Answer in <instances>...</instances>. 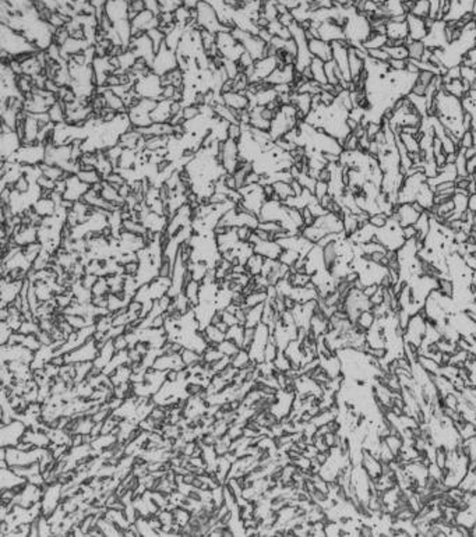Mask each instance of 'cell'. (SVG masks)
<instances>
[{"label":"cell","mask_w":476,"mask_h":537,"mask_svg":"<svg viewBox=\"0 0 476 537\" xmlns=\"http://www.w3.org/2000/svg\"><path fill=\"white\" fill-rule=\"evenodd\" d=\"M344 32H345L347 41L352 46L362 45L373 34V28H371V22H370L369 17L360 13V11H355L354 14L349 15V18L345 22Z\"/></svg>","instance_id":"1"},{"label":"cell","mask_w":476,"mask_h":537,"mask_svg":"<svg viewBox=\"0 0 476 537\" xmlns=\"http://www.w3.org/2000/svg\"><path fill=\"white\" fill-rule=\"evenodd\" d=\"M158 101L156 99L141 98L134 106L128 109V119L131 121V126L134 128L148 127L152 124L151 112L155 109Z\"/></svg>","instance_id":"2"},{"label":"cell","mask_w":476,"mask_h":537,"mask_svg":"<svg viewBox=\"0 0 476 537\" xmlns=\"http://www.w3.org/2000/svg\"><path fill=\"white\" fill-rule=\"evenodd\" d=\"M218 161L227 170V173H235L238 168L240 166V151H239V141H235L228 138L225 141H221L220 152H218Z\"/></svg>","instance_id":"3"},{"label":"cell","mask_w":476,"mask_h":537,"mask_svg":"<svg viewBox=\"0 0 476 537\" xmlns=\"http://www.w3.org/2000/svg\"><path fill=\"white\" fill-rule=\"evenodd\" d=\"M196 8H197V24L200 28L211 31L214 34H218L221 31H231L221 22L215 8L210 3H207L206 0L200 1Z\"/></svg>","instance_id":"4"},{"label":"cell","mask_w":476,"mask_h":537,"mask_svg":"<svg viewBox=\"0 0 476 537\" xmlns=\"http://www.w3.org/2000/svg\"><path fill=\"white\" fill-rule=\"evenodd\" d=\"M134 91L141 97V98L149 99H162V83H161V76L155 74L154 71H151L149 74L141 77L134 84Z\"/></svg>","instance_id":"5"},{"label":"cell","mask_w":476,"mask_h":537,"mask_svg":"<svg viewBox=\"0 0 476 537\" xmlns=\"http://www.w3.org/2000/svg\"><path fill=\"white\" fill-rule=\"evenodd\" d=\"M152 71L158 76H164L169 71L178 69V55L176 50L171 49L166 43L161 46V49L156 52L154 63H152Z\"/></svg>","instance_id":"6"},{"label":"cell","mask_w":476,"mask_h":537,"mask_svg":"<svg viewBox=\"0 0 476 537\" xmlns=\"http://www.w3.org/2000/svg\"><path fill=\"white\" fill-rule=\"evenodd\" d=\"M22 140L17 131L1 123V134H0V151H1V161H7L8 158L17 154L21 148Z\"/></svg>","instance_id":"7"},{"label":"cell","mask_w":476,"mask_h":537,"mask_svg":"<svg viewBox=\"0 0 476 537\" xmlns=\"http://www.w3.org/2000/svg\"><path fill=\"white\" fill-rule=\"evenodd\" d=\"M279 67V59L278 56H265L260 60L254 62V71L249 78L250 84L265 81L274 71Z\"/></svg>","instance_id":"8"},{"label":"cell","mask_w":476,"mask_h":537,"mask_svg":"<svg viewBox=\"0 0 476 537\" xmlns=\"http://www.w3.org/2000/svg\"><path fill=\"white\" fill-rule=\"evenodd\" d=\"M446 25H447V21L444 20H436L433 24V27L429 29V34L423 39V42L426 45L429 49H444L448 45L447 39H446Z\"/></svg>","instance_id":"9"},{"label":"cell","mask_w":476,"mask_h":537,"mask_svg":"<svg viewBox=\"0 0 476 537\" xmlns=\"http://www.w3.org/2000/svg\"><path fill=\"white\" fill-rule=\"evenodd\" d=\"M91 189V186L84 183L76 173H71L66 177V191H64V200H70V201H78L83 200L84 194Z\"/></svg>","instance_id":"10"},{"label":"cell","mask_w":476,"mask_h":537,"mask_svg":"<svg viewBox=\"0 0 476 537\" xmlns=\"http://www.w3.org/2000/svg\"><path fill=\"white\" fill-rule=\"evenodd\" d=\"M391 216L404 227L409 226V225H415L416 220L419 219L420 214L413 208L412 203H404V204L395 205Z\"/></svg>","instance_id":"11"},{"label":"cell","mask_w":476,"mask_h":537,"mask_svg":"<svg viewBox=\"0 0 476 537\" xmlns=\"http://www.w3.org/2000/svg\"><path fill=\"white\" fill-rule=\"evenodd\" d=\"M313 225L321 227L327 234L342 233V232H344V219H342V215L334 214V212H327V214L321 215L319 218H316Z\"/></svg>","instance_id":"12"},{"label":"cell","mask_w":476,"mask_h":537,"mask_svg":"<svg viewBox=\"0 0 476 537\" xmlns=\"http://www.w3.org/2000/svg\"><path fill=\"white\" fill-rule=\"evenodd\" d=\"M298 74L299 71L296 70L295 64H285V66L278 67L277 70L265 80V83H268L272 87L279 84H293L295 80L298 78Z\"/></svg>","instance_id":"13"},{"label":"cell","mask_w":476,"mask_h":537,"mask_svg":"<svg viewBox=\"0 0 476 537\" xmlns=\"http://www.w3.org/2000/svg\"><path fill=\"white\" fill-rule=\"evenodd\" d=\"M319 38L330 43L335 42V41H341V39H347L345 32H344V27H341L340 24H337L333 20L321 22L319 25Z\"/></svg>","instance_id":"14"},{"label":"cell","mask_w":476,"mask_h":537,"mask_svg":"<svg viewBox=\"0 0 476 537\" xmlns=\"http://www.w3.org/2000/svg\"><path fill=\"white\" fill-rule=\"evenodd\" d=\"M222 101L224 104L229 107H232L234 110H242L250 107V99L247 97V91H231L222 94Z\"/></svg>","instance_id":"15"},{"label":"cell","mask_w":476,"mask_h":537,"mask_svg":"<svg viewBox=\"0 0 476 537\" xmlns=\"http://www.w3.org/2000/svg\"><path fill=\"white\" fill-rule=\"evenodd\" d=\"M309 49L313 57L321 59L324 62L333 60V46L331 43L321 39V38H313L309 41Z\"/></svg>","instance_id":"16"},{"label":"cell","mask_w":476,"mask_h":537,"mask_svg":"<svg viewBox=\"0 0 476 537\" xmlns=\"http://www.w3.org/2000/svg\"><path fill=\"white\" fill-rule=\"evenodd\" d=\"M408 28H409V38L413 41H423L429 34V28L426 27L425 18H420L413 14H408L406 17Z\"/></svg>","instance_id":"17"},{"label":"cell","mask_w":476,"mask_h":537,"mask_svg":"<svg viewBox=\"0 0 476 537\" xmlns=\"http://www.w3.org/2000/svg\"><path fill=\"white\" fill-rule=\"evenodd\" d=\"M284 248L277 240H260L254 246V253L263 255L264 258L271 260H279V255L282 254Z\"/></svg>","instance_id":"18"},{"label":"cell","mask_w":476,"mask_h":537,"mask_svg":"<svg viewBox=\"0 0 476 537\" xmlns=\"http://www.w3.org/2000/svg\"><path fill=\"white\" fill-rule=\"evenodd\" d=\"M172 99H159L155 109L151 112L152 123H169L172 119Z\"/></svg>","instance_id":"19"},{"label":"cell","mask_w":476,"mask_h":537,"mask_svg":"<svg viewBox=\"0 0 476 537\" xmlns=\"http://www.w3.org/2000/svg\"><path fill=\"white\" fill-rule=\"evenodd\" d=\"M385 34L390 39L398 41V39H406L409 36V28L406 21H397L390 18L385 24Z\"/></svg>","instance_id":"20"},{"label":"cell","mask_w":476,"mask_h":537,"mask_svg":"<svg viewBox=\"0 0 476 537\" xmlns=\"http://www.w3.org/2000/svg\"><path fill=\"white\" fill-rule=\"evenodd\" d=\"M443 90L448 92L450 95H453V97L462 99L469 92V83L465 81V80H462V78L447 80V81H444Z\"/></svg>","instance_id":"21"},{"label":"cell","mask_w":476,"mask_h":537,"mask_svg":"<svg viewBox=\"0 0 476 537\" xmlns=\"http://www.w3.org/2000/svg\"><path fill=\"white\" fill-rule=\"evenodd\" d=\"M434 197H436V193H434L433 187L427 183L426 180L420 186L418 196H416V201L425 208V211H430L434 207Z\"/></svg>","instance_id":"22"},{"label":"cell","mask_w":476,"mask_h":537,"mask_svg":"<svg viewBox=\"0 0 476 537\" xmlns=\"http://www.w3.org/2000/svg\"><path fill=\"white\" fill-rule=\"evenodd\" d=\"M364 69H366L364 60L356 53L355 48L351 45L349 46V71H351V77H352L354 83L359 78V76L362 74V71Z\"/></svg>","instance_id":"23"},{"label":"cell","mask_w":476,"mask_h":537,"mask_svg":"<svg viewBox=\"0 0 476 537\" xmlns=\"http://www.w3.org/2000/svg\"><path fill=\"white\" fill-rule=\"evenodd\" d=\"M32 208H34V211H35L38 215H41L42 218H45V216H52V215L56 214L57 205L50 197H41L38 201L34 203Z\"/></svg>","instance_id":"24"},{"label":"cell","mask_w":476,"mask_h":537,"mask_svg":"<svg viewBox=\"0 0 476 537\" xmlns=\"http://www.w3.org/2000/svg\"><path fill=\"white\" fill-rule=\"evenodd\" d=\"M76 175H77L84 183L88 184V186H94V184L104 182V177L101 176L98 169H97V168H91V166H81V169L78 170Z\"/></svg>","instance_id":"25"},{"label":"cell","mask_w":476,"mask_h":537,"mask_svg":"<svg viewBox=\"0 0 476 537\" xmlns=\"http://www.w3.org/2000/svg\"><path fill=\"white\" fill-rule=\"evenodd\" d=\"M310 69H312L313 80H314V81H317V83L321 85L328 84L327 76H326V62H324V60L317 59V57H313L312 63H310Z\"/></svg>","instance_id":"26"},{"label":"cell","mask_w":476,"mask_h":537,"mask_svg":"<svg viewBox=\"0 0 476 537\" xmlns=\"http://www.w3.org/2000/svg\"><path fill=\"white\" fill-rule=\"evenodd\" d=\"M342 219H344V232L347 236H352L355 233L356 230L360 227V222L357 219V215L356 214H352L348 210H344L342 211Z\"/></svg>","instance_id":"27"},{"label":"cell","mask_w":476,"mask_h":537,"mask_svg":"<svg viewBox=\"0 0 476 537\" xmlns=\"http://www.w3.org/2000/svg\"><path fill=\"white\" fill-rule=\"evenodd\" d=\"M50 121L55 124H62L66 123V105L62 101H57L55 105H52L48 110Z\"/></svg>","instance_id":"28"},{"label":"cell","mask_w":476,"mask_h":537,"mask_svg":"<svg viewBox=\"0 0 476 537\" xmlns=\"http://www.w3.org/2000/svg\"><path fill=\"white\" fill-rule=\"evenodd\" d=\"M406 48L409 52V59H413V60H422V56H423L425 50L427 49L423 41H413L409 36L406 39Z\"/></svg>","instance_id":"29"},{"label":"cell","mask_w":476,"mask_h":537,"mask_svg":"<svg viewBox=\"0 0 476 537\" xmlns=\"http://www.w3.org/2000/svg\"><path fill=\"white\" fill-rule=\"evenodd\" d=\"M416 363L419 364L420 367L423 370H426L429 374L439 375L441 373V364L439 361H436L432 357H427V356H423V354H419L418 356V360Z\"/></svg>","instance_id":"30"},{"label":"cell","mask_w":476,"mask_h":537,"mask_svg":"<svg viewBox=\"0 0 476 537\" xmlns=\"http://www.w3.org/2000/svg\"><path fill=\"white\" fill-rule=\"evenodd\" d=\"M437 290L440 292L443 296L454 299V293H455L454 281H453V279L447 275H443V276H440V278H437Z\"/></svg>","instance_id":"31"},{"label":"cell","mask_w":476,"mask_h":537,"mask_svg":"<svg viewBox=\"0 0 476 537\" xmlns=\"http://www.w3.org/2000/svg\"><path fill=\"white\" fill-rule=\"evenodd\" d=\"M272 184H274L275 194H274V197L271 198V200H279V201L284 203L285 200H288V198L292 197V196H295V193H293L291 187V183H288V182H275V183Z\"/></svg>","instance_id":"32"},{"label":"cell","mask_w":476,"mask_h":537,"mask_svg":"<svg viewBox=\"0 0 476 537\" xmlns=\"http://www.w3.org/2000/svg\"><path fill=\"white\" fill-rule=\"evenodd\" d=\"M326 76H327L328 84L331 85H338L340 81L344 80L342 77V73L340 70V67L337 66L334 60H328L326 62Z\"/></svg>","instance_id":"33"},{"label":"cell","mask_w":476,"mask_h":537,"mask_svg":"<svg viewBox=\"0 0 476 537\" xmlns=\"http://www.w3.org/2000/svg\"><path fill=\"white\" fill-rule=\"evenodd\" d=\"M387 41H388V36L385 34H378V32H373L371 35L362 43L363 46L366 49H380V48H385L387 45Z\"/></svg>","instance_id":"34"},{"label":"cell","mask_w":476,"mask_h":537,"mask_svg":"<svg viewBox=\"0 0 476 537\" xmlns=\"http://www.w3.org/2000/svg\"><path fill=\"white\" fill-rule=\"evenodd\" d=\"M409 14L416 15V17H420V18L430 17V1L429 0H416V1H413V6L411 8Z\"/></svg>","instance_id":"35"},{"label":"cell","mask_w":476,"mask_h":537,"mask_svg":"<svg viewBox=\"0 0 476 537\" xmlns=\"http://www.w3.org/2000/svg\"><path fill=\"white\" fill-rule=\"evenodd\" d=\"M376 320L377 318H376V316H374L373 310H366V311H363V313H360V316H359V318H357L356 324L362 326L363 329L369 331L370 328L374 325Z\"/></svg>","instance_id":"36"},{"label":"cell","mask_w":476,"mask_h":537,"mask_svg":"<svg viewBox=\"0 0 476 537\" xmlns=\"http://www.w3.org/2000/svg\"><path fill=\"white\" fill-rule=\"evenodd\" d=\"M469 198H471V196L462 194V193H455L454 197H453V201L455 204V214H458L460 218H461L462 212L469 208Z\"/></svg>","instance_id":"37"},{"label":"cell","mask_w":476,"mask_h":537,"mask_svg":"<svg viewBox=\"0 0 476 537\" xmlns=\"http://www.w3.org/2000/svg\"><path fill=\"white\" fill-rule=\"evenodd\" d=\"M384 442L387 444V446L390 448L392 452L395 453V456L401 452V449L404 448V438L402 435H394V434H390L384 438Z\"/></svg>","instance_id":"38"},{"label":"cell","mask_w":476,"mask_h":537,"mask_svg":"<svg viewBox=\"0 0 476 537\" xmlns=\"http://www.w3.org/2000/svg\"><path fill=\"white\" fill-rule=\"evenodd\" d=\"M147 35L149 36L151 42H152V45H154V49H155V53H156L158 50L161 49V46L164 45L165 41H166V35H165L164 32L158 28V27H156V28L149 29L148 32H147Z\"/></svg>","instance_id":"39"},{"label":"cell","mask_w":476,"mask_h":537,"mask_svg":"<svg viewBox=\"0 0 476 537\" xmlns=\"http://www.w3.org/2000/svg\"><path fill=\"white\" fill-rule=\"evenodd\" d=\"M408 98L411 99V102L413 104V106L416 107V110L419 112L423 117L427 116V99L425 95H415V94H409Z\"/></svg>","instance_id":"40"},{"label":"cell","mask_w":476,"mask_h":537,"mask_svg":"<svg viewBox=\"0 0 476 537\" xmlns=\"http://www.w3.org/2000/svg\"><path fill=\"white\" fill-rule=\"evenodd\" d=\"M399 138L401 141L404 142V145L406 147V149L412 154V152H419L420 151V144L418 141V138L412 134H406V133H401Z\"/></svg>","instance_id":"41"},{"label":"cell","mask_w":476,"mask_h":537,"mask_svg":"<svg viewBox=\"0 0 476 537\" xmlns=\"http://www.w3.org/2000/svg\"><path fill=\"white\" fill-rule=\"evenodd\" d=\"M300 258V254H299L296 250H292V248H285L282 251V254L279 255V261L282 264H286L289 267H293L296 261Z\"/></svg>","instance_id":"42"},{"label":"cell","mask_w":476,"mask_h":537,"mask_svg":"<svg viewBox=\"0 0 476 537\" xmlns=\"http://www.w3.org/2000/svg\"><path fill=\"white\" fill-rule=\"evenodd\" d=\"M385 49L390 53L391 59H405V60L409 59V52H408L406 45H401V46H385Z\"/></svg>","instance_id":"43"},{"label":"cell","mask_w":476,"mask_h":537,"mask_svg":"<svg viewBox=\"0 0 476 537\" xmlns=\"http://www.w3.org/2000/svg\"><path fill=\"white\" fill-rule=\"evenodd\" d=\"M388 218H390V216H388L387 214H384V212H377V214H374V215H370L369 223H371V225L376 227V229H381V227H384L385 225H387Z\"/></svg>","instance_id":"44"},{"label":"cell","mask_w":476,"mask_h":537,"mask_svg":"<svg viewBox=\"0 0 476 537\" xmlns=\"http://www.w3.org/2000/svg\"><path fill=\"white\" fill-rule=\"evenodd\" d=\"M243 134V127L240 123H231L229 127H228V138L231 140H235V141H239L242 138Z\"/></svg>","instance_id":"45"},{"label":"cell","mask_w":476,"mask_h":537,"mask_svg":"<svg viewBox=\"0 0 476 537\" xmlns=\"http://www.w3.org/2000/svg\"><path fill=\"white\" fill-rule=\"evenodd\" d=\"M369 57L374 59L377 62H385L388 63V60L391 59L390 53L387 52L385 48H380V49H369Z\"/></svg>","instance_id":"46"},{"label":"cell","mask_w":476,"mask_h":537,"mask_svg":"<svg viewBox=\"0 0 476 537\" xmlns=\"http://www.w3.org/2000/svg\"><path fill=\"white\" fill-rule=\"evenodd\" d=\"M313 194L316 196V198L320 201L321 198L326 197L327 194H330V186H328V182H323V180H317L316 183V187H314V191Z\"/></svg>","instance_id":"47"},{"label":"cell","mask_w":476,"mask_h":537,"mask_svg":"<svg viewBox=\"0 0 476 537\" xmlns=\"http://www.w3.org/2000/svg\"><path fill=\"white\" fill-rule=\"evenodd\" d=\"M342 147H344V151H356V149H359V137H356L354 133H351L344 140Z\"/></svg>","instance_id":"48"},{"label":"cell","mask_w":476,"mask_h":537,"mask_svg":"<svg viewBox=\"0 0 476 537\" xmlns=\"http://www.w3.org/2000/svg\"><path fill=\"white\" fill-rule=\"evenodd\" d=\"M200 114H201V107H200L199 105H194V104H193V105H187L183 107V116H185L186 121L193 120V119H196Z\"/></svg>","instance_id":"49"},{"label":"cell","mask_w":476,"mask_h":537,"mask_svg":"<svg viewBox=\"0 0 476 537\" xmlns=\"http://www.w3.org/2000/svg\"><path fill=\"white\" fill-rule=\"evenodd\" d=\"M383 130V123H378V121H370L369 124L366 126V135L369 137L370 140H374L376 135Z\"/></svg>","instance_id":"50"},{"label":"cell","mask_w":476,"mask_h":537,"mask_svg":"<svg viewBox=\"0 0 476 537\" xmlns=\"http://www.w3.org/2000/svg\"><path fill=\"white\" fill-rule=\"evenodd\" d=\"M406 64H408V60L405 59H390L388 60L391 71H405Z\"/></svg>","instance_id":"51"},{"label":"cell","mask_w":476,"mask_h":537,"mask_svg":"<svg viewBox=\"0 0 476 537\" xmlns=\"http://www.w3.org/2000/svg\"><path fill=\"white\" fill-rule=\"evenodd\" d=\"M474 145H475V142H474V134H472V131H465V133L461 135V138H460V148L467 149L474 147Z\"/></svg>","instance_id":"52"},{"label":"cell","mask_w":476,"mask_h":537,"mask_svg":"<svg viewBox=\"0 0 476 537\" xmlns=\"http://www.w3.org/2000/svg\"><path fill=\"white\" fill-rule=\"evenodd\" d=\"M320 98H321V104H323V105L331 106L333 104H334L335 101H337V95H335L334 92L323 90V91L320 92Z\"/></svg>","instance_id":"53"},{"label":"cell","mask_w":476,"mask_h":537,"mask_svg":"<svg viewBox=\"0 0 476 537\" xmlns=\"http://www.w3.org/2000/svg\"><path fill=\"white\" fill-rule=\"evenodd\" d=\"M236 232H238V237L240 241H249L250 236L253 234L254 229H251L249 226H239L236 227Z\"/></svg>","instance_id":"54"},{"label":"cell","mask_w":476,"mask_h":537,"mask_svg":"<svg viewBox=\"0 0 476 537\" xmlns=\"http://www.w3.org/2000/svg\"><path fill=\"white\" fill-rule=\"evenodd\" d=\"M302 216H303L305 226H310V225L314 223V220H316V216L313 215V212L310 211V208H309V207H305V208L302 210Z\"/></svg>","instance_id":"55"},{"label":"cell","mask_w":476,"mask_h":537,"mask_svg":"<svg viewBox=\"0 0 476 537\" xmlns=\"http://www.w3.org/2000/svg\"><path fill=\"white\" fill-rule=\"evenodd\" d=\"M402 234H404L405 240H412V239H416L418 230H416L415 225H409V226L402 227Z\"/></svg>","instance_id":"56"},{"label":"cell","mask_w":476,"mask_h":537,"mask_svg":"<svg viewBox=\"0 0 476 537\" xmlns=\"http://www.w3.org/2000/svg\"><path fill=\"white\" fill-rule=\"evenodd\" d=\"M278 21L281 22L282 25H285V27H291L292 24L295 22V18H293V15H292L291 11H286V13H284V14H279V17H278Z\"/></svg>","instance_id":"57"},{"label":"cell","mask_w":476,"mask_h":537,"mask_svg":"<svg viewBox=\"0 0 476 537\" xmlns=\"http://www.w3.org/2000/svg\"><path fill=\"white\" fill-rule=\"evenodd\" d=\"M378 288H380V285H378V283H370V285H366V286L363 288V295L370 299L371 296H374V293L378 290Z\"/></svg>","instance_id":"58"},{"label":"cell","mask_w":476,"mask_h":537,"mask_svg":"<svg viewBox=\"0 0 476 537\" xmlns=\"http://www.w3.org/2000/svg\"><path fill=\"white\" fill-rule=\"evenodd\" d=\"M331 179V170L328 166H326L324 169L320 170V175H319V179L317 180H323V182H330Z\"/></svg>","instance_id":"59"},{"label":"cell","mask_w":476,"mask_h":537,"mask_svg":"<svg viewBox=\"0 0 476 537\" xmlns=\"http://www.w3.org/2000/svg\"><path fill=\"white\" fill-rule=\"evenodd\" d=\"M467 169H468L469 175H474V173H476V155L472 156V158H469L468 165H467Z\"/></svg>","instance_id":"60"}]
</instances>
